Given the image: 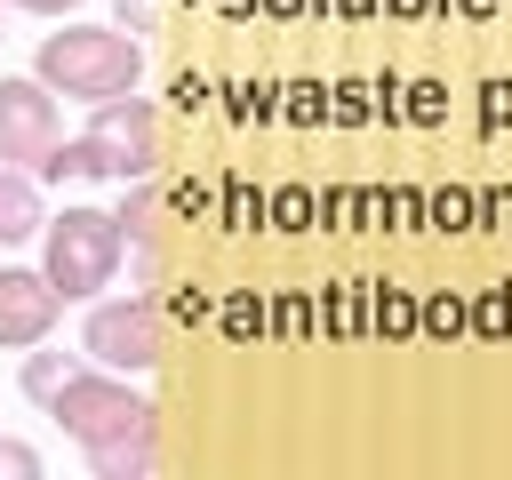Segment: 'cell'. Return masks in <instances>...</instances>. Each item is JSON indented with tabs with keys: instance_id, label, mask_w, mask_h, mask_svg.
<instances>
[{
	"instance_id": "6da1fadb",
	"label": "cell",
	"mask_w": 512,
	"mask_h": 480,
	"mask_svg": "<svg viewBox=\"0 0 512 480\" xmlns=\"http://www.w3.org/2000/svg\"><path fill=\"white\" fill-rule=\"evenodd\" d=\"M32 72L56 88V96H72V104H112V96H136V80H144V40L120 24H64V32H48L40 40V56H32Z\"/></svg>"
},
{
	"instance_id": "7a4b0ae2",
	"label": "cell",
	"mask_w": 512,
	"mask_h": 480,
	"mask_svg": "<svg viewBox=\"0 0 512 480\" xmlns=\"http://www.w3.org/2000/svg\"><path fill=\"white\" fill-rule=\"evenodd\" d=\"M120 256H128V232H120L112 208H64V216L40 224V272L56 280V296H96V288H112Z\"/></svg>"
},
{
	"instance_id": "3957f363",
	"label": "cell",
	"mask_w": 512,
	"mask_h": 480,
	"mask_svg": "<svg viewBox=\"0 0 512 480\" xmlns=\"http://www.w3.org/2000/svg\"><path fill=\"white\" fill-rule=\"evenodd\" d=\"M48 416H56L80 448H96V440H120V432H152V416H160V408H152L120 368H96V360H88V368L48 400Z\"/></svg>"
},
{
	"instance_id": "277c9868",
	"label": "cell",
	"mask_w": 512,
	"mask_h": 480,
	"mask_svg": "<svg viewBox=\"0 0 512 480\" xmlns=\"http://www.w3.org/2000/svg\"><path fill=\"white\" fill-rule=\"evenodd\" d=\"M88 152H96V176H112V184H144V176L168 160L160 112H152L144 96H112V104H96V120H88Z\"/></svg>"
},
{
	"instance_id": "5b68a950",
	"label": "cell",
	"mask_w": 512,
	"mask_h": 480,
	"mask_svg": "<svg viewBox=\"0 0 512 480\" xmlns=\"http://www.w3.org/2000/svg\"><path fill=\"white\" fill-rule=\"evenodd\" d=\"M80 352H88L96 368L152 376V368H160V352H168L160 304H152V296H112V304H96V312H88V328H80Z\"/></svg>"
},
{
	"instance_id": "8992f818",
	"label": "cell",
	"mask_w": 512,
	"mask_h": 480,
	"mask_svg": "<svg viewBox=\"0 0 512 480\" xmlns=\"http://www.w3.org/2000/svg\"><path fill=\"white\" fill-rule=\"evenodd\" d=\"M64 120H56V88L40 72H0V160L8 168H48Z\"/></svg>"
},
{
	"instance_id": "52a82bcc",
	"label": "cell",
	"mask_w": 512,
	"mask_h": 480,
	"mask_svg": "<svg viewBox=\"0 0 512 480\" xmlns=\"http://www.w3.org/2000/svg\"><path fill=\"white\" fill-rule=\"evenodd\" d=\"M56 312H64V296H56L48 272L0 264V352H32V344H48Z\"/></svg>"
},
{
	"instance_id": "ba28073f",
	"label": "cell",
	"mask_w": 512,
	"mask_h": 480,
	"mask_svg": "<svg viewBox=\"0 0 512 480\" xmlns=\"http://www.w3.org/2000/svg\"><path fill=\"white\" fill-rule=\"evenodd\" d=\"M40 224H48V208H40V184H32V168H8V160H0V248L32 240Z\"/></svg>"
},
{
	"instance_id": "9c48e42d",
	"label": "cell",
	"mask_w": 512,
	"mask_h": 480,
	"mask_svg": "<svg viewBox=\"0 0 512 480\" xmlns=\"http://www.w3.org/2000/svg\"><path fill=\"white\" fill-rule=\"evenodd\" d=\"M80 456H88L96 480H144V472H152V432H120V440H96V448H80Z\"/></svg>"
},
{
	"instance_id": "30bf717a",
	"label": "cell",
	"mask_w": 512,
	"mask_h": 480,
	"mask_svg": "<svg viewBox=\"0 0 512 480\" xmlns=\"http://www.w3.org/2000/svg\"><path fill=\"white\" fill-rule=\"evenodd\" d=\"M160 216H168V192H152V176H144V184L128 192V208H120V232H128V248H136V256H152V248H160V232H168Z\"/></svg>"
},
{
	"instance_id": "8fae6325",
	"label": "cell",
	"mask_w": 512,
	"mask_h": 480,
	"mask_svg": "<svg viewBox=\"0 0 512 480\" xmlns=\"http://www.w3.org/2000/svg\"><path fill=\"white\" fill-rule=\"evenodd\" d=\"M72 376H80V360H72V352H48V344H32V352H24V376H16V384H24V400H40V408H48V400H56V392H64Z\"/></svg>"
},
{
	"instance_id": "7c38bea8",
	"label": "cell",
	"mask_w": 512,
	"mask_h": 480,
	"mask_svg": "<svg viewBox=\"0 0 512 480\" xmlns=\"http://www.w3.org/2000/svg\"><path fill=\"white\" fill-rule=\"evenodd\" d=\"M264 224H272V232H312V224H320V200H312L304 184H280V192H264Z\"/></svg>"
},
{
	"instance_id": "4fadbf2b",
	"label": "cell",
	"mask_w": 512,
	"mask_h": 480,
	"mask_svg": "<svg viewBox=\"0 0 512 480\" xmlns=\"http://www.w3.org/2000/svg\"><path fill=\"white\" fill-rule=\"evenodd\" d=\"M424 224H432V232H472V224H480V192H464V184L424 192Z\"/></svg>"
},
{
	"instance_id": "5bb4252c",
	"label": "cell",
	"mask_w": 512,
	"mask_h": 480,
	"mask_svg": "<svg viewBox=\"0 0 512 480\" xmlns=\"http://www.w3.org/2000/svg\"><path fill=\"white\" fill-rule=\"evenodd\" d=\"M368 328H376V336H416V296L368 280Z\"/></svg>"
},
{
	"instance_id": "9a60e30c",
	"label": "cell",
	"mask_w": 512,
	"mask_h": 480,
	"mask_svg": "<svg viewBox=\"0 0 512 480\" xmlns=\"http://www.w3.org/2000/svg\"><path fill=\"white\" fill-rule=\"evenodd\" d=\"M360 328H368V280L328 288V336H360Z\"/></svg>"
},
{
	"instance_id": "2e32d148",
	"label": "cell",
	"mask_w": 512,
	"mask_h": 480,
	"mask_svg": "<svg viewBox=\"0 0 512 480\" xmlns=\"http://www.w3.org/2000/svg\"><path fill=\"white\" fill-rule=\"evenodd\" d=\"M416 328H424V336H464V328H472V304H464V296H424V304H416Z\"/></svg>"
},
{
	"instance_id": "e0dca14e",
	"label": "cell",
	"mask_w": 512,
	"mask_h": 480,
	"mask_svg": "<svg viewBox=\"0 0 512 480\" xmlns=\"http://www.w3.org/2000/svg\"><path fill=\"white\" fill-rule=\"evenodd\" d=\"M400 120H416V128H440V120H448V88H440V80H416V88H400Z\"/></svg>"
},
{
	"instance_id": "ac0fdd59",
	"label": "cell",
	"mask_w": 512,
	"mask_h": 480,
	"mask_svg": "<svg viewBox=\"0 0 512 480\" xmlns=\"http://www.w3.org/2000/svg\"><path fill=\"white\" fill-rule=\"evenodd\" d=\"M472 336H488V344H504V336H512V280H504V288H488V296L472 304Z\"/></svg>"
},
{
	"instance_id": "d6986e66",
	"label": "cell",
	"mask_w": 512,
	"mask_h": 480,
	"mask_svg": "<svg viewBox=\"0 0 512 480\" xmlns=\"http://www.w3.org/2000/svg\"><path fill=\"white\" fill-rule=\"evenodd\" d=\"M264 328H272V312H264L248 288H240V296H224V336H240V344H248V336H264Z\"/></svg>"
},
{
	"instance_id": "ffe728a7",
	"label": "cell",
	"mask_w": 512,
	"mask_h": 480,
	"mask_svg": "<svg viewBox=\"0 0 512 480\" xmlns=\"http://www.w3.org/2000/svg\"><path fill=\"white\" fill-rule=\"evenodd\" d=\"M328 120H344V128H352V120H376V88H368V80H344V88L328 96Z\"/></svg>"
},
{
	"instance_id": "44dd1931",
	"label": "cell",
	"mask_w": 512,
	"mask_h": 480,
	"mask_svg": "<svg viewBox=\"0 0 512 480\" xmlns=\"http://www.w3.org/2000/svg\"><path fill=\"white\" fill-rule=\"evenodd\" d=\"M360 216H376V200H368V192H344V184H336V192H320V224H360Z\"/></svg>"
},
{
	"instance_id": "7402d4cb",
	"label": "cell",
	"mask_w": 512,
	"mask_h": 480,
	"mask_svg": "<svg viewBox=\"0 0 512 480\" xmlns=\"http://www.w3.org/2000/svg\"><path fill=\"white\" fill-rule=\"evenodd\" d=\"M224 112H232V120H264V112H272V88H256V80H232V88H224Z\"/></svg>"
},
{
	"instance_id": "603a6c76",
	"label": "cell",
	"mask_w": 512,
	"mask_h": 480,
	"mask_svg": "<svg viewBox=\"0 0 512 480\" xmlns=\"http://www.w3.org/2000/svg\"><path fill=\"white\" fill-rule=\"evenodd\" d=\"M280 96H288V104H280V112H288V120H296V128H312V120H328V96H320V88H312V80H296V88H280Z\"/></svg>"
},
{
	"instance_id": "cb8c5ba5",
	"label": "cell",
	"mask_w": 512,
	"mask_h": 480,
	"mask_svg": "<svg viewBox=\"0 0 512 480\" xmlns=\"http://www.w3.org/2000/svg\"><path fill=\"white\" fill-rule=\"evenodd\" d=\"M224 224H232V232H248V224H264V200H256L248 184H224Z\"/></svg>"
},
{
	"instance_id": "d4e9b609",
	"label": "cell",
	"mask_w": 512,
	"mask_h": 480,
	"mask_svg": "<svg viewBox=\"0 0 512 480\" xmlns=\"http://www.w3.org/2000/svg\"><path fill=\"white\" fill-rule=\"evenodd\" d=\"M272 336H312V304L304 296H280L272 304Z\"/></svg>"
},
{
	"instance_id": "484cf974",
	"label": "cell",
	"mask_w": 512,
	"mask_h": 480,
	"mask_svg": "<svg viewBox=\"0 0 512 480\" xmlns=\"http://www.w3.org/2000/svg\"><path fill=\"white\" fill-rule=\"evenodd\" d=\"M376 216H392V224H424V192H408V184H400V192H384V200H376Z\"/></svg>"
},
{
	"instance_id": "4316f807",
	"label": "cell",
	"mask_w": 512,
	"mask_h": 480,
	"mask_svg": "<svg viewBox=\"0 0 512 480\" xmlns=\"http://www.w3.org/2000/svg\"><path fill=\"white\" fill-rule=\"evenodd\" d=\"M0 480H40V456L24 440H0Z\"/></svg>"
},
{
	"instance_id": "83f0119b",
	"label": "cell",
	"mask_w": 512,
	"mask_h": 480,
	"mask_svg": "<svg viewBox=\"0 0 512 480\" xmlns=\"http://www.w3.org/2000/svg\"><path fill=\"white\" fill-rule=\"evenodd\" d=\"M168 96H176V112H200V104H208V80H200V72H176Z\"/></svg>"
},
{
	"instance_id": "f1b7e54d",
	"label": "cell",
	"mask_w": 512,
	"mask_h": 480,
	"mask_svg": "<svg viewBox=\"0 0 512 480\" xmlns=\"http://www.w3.org/2000/svg\"><path fill=\"white\" fill-rule=\"evenodd\" d=\"M112 8H120L128 32H152V24H160V0H112Z\"/></svg>"
},
{
	"instance_id": "f546056e",
	"label": "cell",
	"mask_w": 512,
	"mask_h": 480,
	"mask_svg": "<svg viewBox=\"0 0 512 480\" xmlns=\"http://www.w3.org/2000/svg\"><path fill=\"white\" fill-rule=\"evenodd\" d=\"M512 120V80H488V128Z\"/></svg>"
},
{
	"instance_id": "4dcf8cb0",
	"label": "cell",
	"mask_w": 512,
	"mask_h": 480,
	"mask_svg": "<svg viewBox=\"0 0 512 480\" xmlns=\"http://www.w3.org/2000/svg\"><path fill=\"white\" fill-rule=\"evenodd\" d=\"M480 224H512V192H480Z\"/></svg>"
},
{
	"instance_id": "1f68e13d",
	"label": "cell",
	"mask_w": 512,
	"mask_h": 480,
	"mask_svg": "<svg viewBox=\"0 0 512 480\" xmlns=\"http://www.w3.org/2000/svg\"><path fill=\"white\" fill-rule=\"evenodd\" d=\"M8 8H24V16H72L80 0H8Z\"/></svg>"
},
{
	"instance_id": "d6a6232c",
	"label": "cell",
	"mask_w": 512,
	"mask_h": 480,
	"mask_svg": "<svg viewBox=\"0 0 512 480\" xmlns=\"http://www.w3.org/2000/svg\"><path fill=\"white\" fill-rule=\"evenodd\" d=\"M264 8H272V16H296V8H312V0H264Z\"/></svg>"
},
{
	"instance_id": "836d02e7",
	"label": "cell",
	"mask_w": 512,
	"mask_h": 480,
	"mask_svg": "<svg viewBox=\"0 0 512 480\" xmlns=\"http://www.w3.org/2000/svg\"><path fill=\"white\" fill-rule=\"evenodd\" d=\"M456 8H464V16H488V8H496V0H456Z\"/></svg>"
},
{
	"instance_id": "e575fe53",
	"label": "cell",
	"mask_w": 512,
	"mask_h": 480,
	"mask_svg": "<svg viewBox=\"0 0 512 480\" xmlns=\"http://www.w3.org/2000/svg\"><path fill=\"white\" fill-rule=\"evenodd\" d=\"M392 8H400V16H424V8H432V0H392Z\"/></svg>"
},
{
	"instance_id": "d590c367",
	"label": "cell",
	"mask_w": 512,
	"mask_h": 480,
	"mask_svg": "<svg viewBox=\"0 0 512 480\" xmlns=\"http://www.w3.org/2000/svg\"><path fill=\"white\" fill-rule=\"evenodd\" d=\"M0 8H8V0H0Z\"/></svg>"
}]
</instances>
